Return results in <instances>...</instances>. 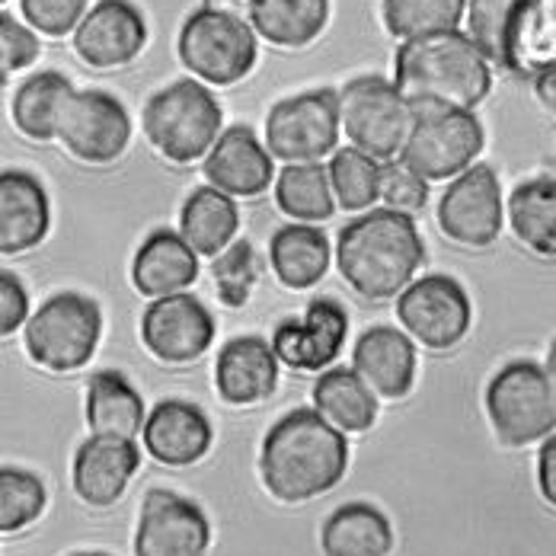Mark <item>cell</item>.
Wrapping results in <instances>:
<instances>
[{"mask_svg": "<svg viewBox=\"0 0 556 556\" xmlns=\"http://www.w3.org/2000/svg\"><path fill=\"white\" fill-rule=\"evenodd\" d=\"M349 470L345 432L330 426L317 409L281 416L260 447V477L269 496L298 505L339 486Z\"/></svg>", "mask_w": 556, "mask_h": 556, "instance_id": "cell-1", "label": "cell"}, {"mask_svg": "<svg viewBox=\"0 0 556 556\" xmlns=\"http://www.w3.org/2000/svg\"><path fill=\"white\" fill-rule=\"evenodd\" d=\"M393 84L416 112H473L493 90V64L460 29L400 42Z\"/></svg>", "mask_w": 556, "mask_h": 556, "instance_id": "cell-2", "label": "cell"}, {"mask_svg": "<svg viewBox=\"0 0 556 556\" xmlns=\"http://www.w3.org/2000/svg\"><path fill=\"white\" fill-rule=\"evenodd\" d=\"M426 263V243L409 215L371 208L349 222L336 240V266L345 285L368 298H400Z\"/></svg>", "mask_w": 556, "mask_h": 556, "instance_id": "cell-3", "label": "cell"}, {"mask_svg": "<svg viewBox=\"0 0 556 556\" xmlns=\"http://www.w3.org/2000/svg\"><path fill=\"white\" fill-rule=\"evenodd\" d=\"M224 112L208 84L189 77L157 90L141 115L148 144L169 164H195L212 154L222 138Z\"/></svg>", "mask_w": 556, "mask_h": 556, "instance_id": "cell-4", "label": "cell"}, {"mask_svg": "<svg viewBox=\"0 0 556 556\" xmlns=\"http://www.w3.org/2000/svg\"><path fill=\"white\" fill-rule=\"evenodd\" d=\"M419 112L381 74H365L339 90V122L349 148L390 164L400 161Z\"/></svg>", "mask_w": 556, "mask_h": 556, "instance_id": "cell-5", "label": "cell"}, {"mask_svg": "<svg viewBox=\"0 0 556 556\" xmlns=\"http://www.w3.org/2000/svg\"><path fill=\"white\" fill-rule=\"evenodd\" d=\"M103 336V314L100 304L77 291L52 294L26 324L23 339L29 358L55 375L80 371Z\"/></svg>", "mask_w": 556, "mask_h": 556, "instance_id": "cell-6", "label": "cell"}, {"mask_svg": "<svg viewBox=\"0 0 556 556\" xmlns=\"http://www.w3.org/2000/svg\"><path fill=\"white\" fill-rule=\"evenodd\" d=\"M486 416L502 445L525 447L551 439L556 409L544 368L528 358L500 368L486 384Z\"/></svg>", "mask_w": 556, "mask_h": 556, "instance_id": "cell-7", "label": "cell"}, {"mask_svg": "<svg viewBox=\"0 0 556 556\" xmlns=\"http://www.w3.org/2000/svg\"><path fill=\"white\" fill-rule=\"evenodd\" d=\"M176 52L182 67L208 84V87H233L256 67V29L250 23L230 20L212 10H195L176 39Z\"/></svg>", "mask_w": 556, "mask_h": 556, "instance_id": "cell-8", "label": "cell"}, {"mask_svg": "<svg viewBox=\"0 0 556 556\" xmlns=\"http://www.w3.org/2000/svg\"><path fill=\"white\" fill-rule=\"evenodd\" d=\"M342 138L339 93L307 90L285 97L266 115V148L281 164H320L333 157Z\"/></svg>", "mask_w": 556, "mask_h": 556, "instance_id": "cell-9", "label": "cell"}, {"mask_svg": "<svg viewBox=\"0 0 556 556\" xmlns=\"http://www.w3.org/2000/svg\"><path fill=\"white\" fill-rule=\"evenodd\" d=\"M483 144L486 135L473 112L429 110L419 112L400 161L426 182H445L473 167Z\"/></svg>", "mask_w": 556, "mask_h": 556, "instance_id": "cell-10", "label": "cell"}, {"mask_svg": "<svg viewBox=\"0 0 556 556\" xmlns=\"http://www.w3.org/2000/svg\"><path fill=\"white\" fill-rule=\"evenodd\" d=\"M396 320L403 333L413 336L422 349L447 352L470 333L473 304L457 278L435 273L416 278L396 298Z\"/></svg>", "mask_w": 556, "mask_h": 556, "instance_id": "cell-11", "label": "cell"}, {"mask_svg": "<svg viewBox=\"0 0 556 556\" xmlns=\"http://www.w3.org/2000/svg\"><path fill=\"white\" fill-rule=\"evenodd\" d=\"M439 227L451 243L467 250H486L500 240L505 224V202L496 169L473 164L451 179L439 202Z\"/></svg>", "mask_w": 556, "mask_h": 556, "instance_id": "cell-12", "label": "cell"}, {"mask_svg": "<svg viewBox=\"0 0 556 556\" xmlns=\"http://www.w3.org/2000/svg\"><path fill=\"white\" fill-rule=\"evenodd\" d=\"M58 141L74 161L106 167L131 144V115L106 90H77L64 110Z\"/></svg>", "mask_w": 556, "mask_h": 556, "instance_id": "cell-13", "label": "cell"}, {"mask_svg": "<svg viewBox=\"0 0 556 556\" xmlns=\"http://www.w3.org/2000/svg\"><path fill=\"white\" fill-rule=\"evenodd\" d=\"M215 330L212 311L189 291L151 301L141 317V342L164 365L199 362L212 349Z\"/></svg>", "mask_w": 556, "mask_h": 556, "instance_id": "cell-14", "label": "cell"}, {"mask_svg": "<svg viewBox=\"0 0 556 556\" xmlns=\"http://www.w3.org/2000/svg\"><path fill=\"white\" fill-rule=\"evenodd\" d=\"M135 556H205L212 547V521L192 500L151 490L141 505Z\"/></svg>", "mask_w": 556, "mask_h": 556, "instance_id": "cell-15", "label": "cell"}, {"mask_svg": "<svg viewBox=\"0 0 556 556\" xmlns=\"http://www.w3.org/2000/svg\"><path fill=\"white\" fill-rule=\"evenodd\" d=\"M148 23L131 0H100L74 33V52L97 71L125 67L144 52Z\"/></svg>", "mask_w": 556, "mask_h": 556, "instance_id": "cell-16", "label": "cell"}, {"mask_svg": "<svg viewBox=\"0 0 556 556\" xmlns=\"http://www.w3.org/2000/svg\"><path fill=\"white\" fill-rule=\"evenodd\" d=\"M349 333V314L330 298H317L294 320H281L273 333L278 362L291 371H324L330 368Z\"/></svg>", "mask_w": 556, "mask_h": 556, "instance_id": "cell-17", "label": "cell"}, {"mask_svg": "<svg viewBox=\"0 0 556 556\" xmlns=\"http://www.w3.org/2000/svg\"><path fill=\"white\" fill-rule=\"evenodd\" d=\"M208 186L222 189L230 199H256L276 186V157L247 125L224 128L212 154L202 161Z\"/></svg>", "mask_w": 556, "mask_h": 556, "instance_id": "cell-18", "label": "cell"}, {"mask_svg": "<svg viewBox=\"0 0 556 556\" xmlns=\"http://www.w3.org/2000/svg\"><path fill=\"white\" fill-rule=\"evenodd\" d=\"M138 467H141V451L131 439L90 435L74 454L71 483L77 500L87 502L90 508H106L125 496Z\"/></svg>", "mask_w": 556, "mask_h": 556, "instance_id": "cell-19", "label": "cell"}, {"mask_svg": "<svg viewBox=\"0 0 556 556\" xmlns=\"http://www.w3.org/2000/svg\"><path fill=\"white\" fill-rule=\"evenodd\" d=\"M144 451L164 467H192L199 464L215 442L212 419L186 400H161L141 432Z\"/></svg>", "mask_w": 556, "mask_h": 556, "instance_id": "cell-20", "label": "cell"}, {"mask_svg": "<svg viewBox=\"0 0 556 556\" xmlns=\"http://www.w3.org/2000/svg\"><path fill=\"white\" fill-rule=\"evenodd\" d=\"M215 388L227 406H256L278 388V355L263 336H237L218 352Z\"/></svg>", "mask_w": 556, "mask_h": 556, "instance_id": "cell-21", "label": "cell"}, {"mask_svg": "<svg viewBox=\"0 0 556 556\" xmlns=\"http://www.w3.org/2000/svg\"><path fill=\"white\" fill-rule=\"evenodd\" d=\"M52 227V205L46 186L23 169L0 176V253L20 256L36 250Z\"/></svg>", "mask_w": 556, "mask_h": 556, "instance_id": "cell-22", "label": "cell"}, {"mask_svg": "<svg viewBox=\"0 0 556 556\" xmlns=\"http://www.w3.org/2000/svg\"><path fill=\"white\" fill-rule=\"evenodd\" d=\"M355 375L384 400H403L416 384V342L393 327H371L352 352Z\"/></svg>", "mask_w": 556, "mask_h": 556, "instance_id": "cell-23", "label": "cell"}, {"mask_svg": "<svg viewBox=\"0 0 556 556\" xmlns=\"http://www.w3.org/2000/svg\"><path fill=\"white\" fill-rule=\"evenodd\" d=\"M199 278V253L182 240L179 230H154L144 237L131 260V285L138 294L157 301L186 294Z\"/></svg>", "mask_w": 556, "mask_h": 556, "instance_id": "cell-24", "label": "cell"}, {"mask_svg": "<svg viewBox=\"0 0 556 556\" xmlns=\"http://www.w3.org/2000/svg\"><path fill=\"white\" fill-rule=\"evenodd\" d=\"M551 67H556V0H521L508 33L505 71L538 80Z\"/></svg>", "mask_w": 556, "mask_h": 556, "instance_id": "cell-25", "label": "cell"}, {"mask_svg": "<svg viewBox=\"0 0 556 556\" xmlns=\"http://www.w3.org/2000/svg\"><path fill=\"white\" fill-rule=\"evenodd\" d=\"M333 260L330 240L314 224H285L273 233L269 263L276 278L288 291H307L327 276Z\"/></svg>", "mask_w": 556, "mask_h": 556, "instance_id": "cell-26", "label": "cell"}, {"mask_svg": "<svg viewBox=\"0 0 556 556\" xmlns=\"http://www.w3.org/2000/svg\"><path fill=\"white\" fill-rule=\"evenodd\" d=\"M505 215L525 250L541 260H556V176H534L515 186Z\"/></svg>", "mask_w": 556, "mask_h": 556, "instance_id": "cell-27", "label": "cell"}, {"mask_svg": "<svg viewBox=\"0 0 556 556\" xmlns=\"http://www.w3.org/2000/svg\"><path fill=\"white\" fill-rule=\"evenodd\" d=\"M320 544L327 556H390L393 528L371 502H349L324 521Z\"/></svg>", "mask_w": 556, "mask_h": 556, "instance_id": "cell-28", "label": "cell"}, {"mask_svg": "<svg viewBox=\"0 0 556 556\" xmlns=\"http://www.w3.org/2000/svg\"><path fill=\"white\" fill-rule=\"evenodd\" d=\"M148 413L141 393L118 371H97L87 388V426L93 435L138 439L144 432Z\"/></svg>", "mask_w": 556, "mask_h": 556, "instance_id": "cell-29", "label": "cell"}, {"mask_svg": "<svg viewBox=\"0 0 556 556\" xmlns=\"http://www.w3.org/2000/svg\"><path fill=\"white\" fill-rule=\"evenodd\" d=\"M237 227H240L237 202L215 186L195 189L179 208V233L199 256H222L233 243Z\"/></svg>", "mask_w": 556, "mask_h": 556, "instance_id": "cell-30", "label": "cell"}, {"mask_svg": "<svg viewBox=\"0 0 556 556\" xmlns=\"http://www.w3.org/2000/svg\"><path fill=\"white\" fill-rule=\"evenodd\" d=\"M314 409L339 432H368L378 422V393L355 368H330L314 384Z\"/></svg>", "mask_w": 556, "mask_h": 556, "instance_id": "cell-31", "label": "cell"}, {"mask_svg": "<svg viewBox=\"0 0 556 556\" xmlns=\"http://www.w3.org/2000/svg\"><path fill=\"white\" fill-rule=\"evenodd\" d=\"M74 84L58 74V71H42L33 74L16 93H13V125L20 135L29 141H55L61 131L64 110L74 97Z\"/></svg>", "mask_w": 556, "mask_h": 556, "instance_id": "cell-32", "label": "cell"}, {"mask_svg": "<svg viewBox=\"0 0 556 556\" xmlns=\"http://www.w3.org/2000/svg\"><path fill=\"white\" fill-rule=\"evenodd\" d=\"M330 23V0H260L253 29L276 49H307Z\"/></svg>", "mask_w": 556, "mask_h": 556, "instance_id": "cell-33", "label": "cell"}, {"mask_svg": "<svg viewBox=\"0 0 556 556\" xmlns=\"http://www.w3.org/2000/svg\"><path fill=\"white\" fill-rule=\"evenodd\" d=\"M276 205L294 224H320L333 218L336 195L330 169L320 164H285L276 176Z\"/></svg>", "mask_w": 556, "mask_h": 556, "instance_id": "cell-34", "label": "cell"}, {"mask_svg": "<svg viewBox=\"0 0 556 556\" xmlns=\"http://www.w3.org/2000/svg\"><path fill=\"white\" fill-rule=\"evenodd\" d=\"M467 16V0H384L381 20L393 39L413 42L454 33Z\"/></svg>", "mask_w": 556, "mask_h": 556, "instance_id": "cell-35", "label": "cell"}, {"mask_svg": "<svg viewBox=\"0 0 556 556\" xmlns=\"http://www.w3.org/2000/svg\"><path fill=\"white\" fill-rule=\"evenodd\" d=\"M330 182H333L336 205L345 212H371L381 202V169L384 164L355 151L342 148L330 157Z\"/></svg>", "mask_w": 556, "mask_h": 556, "instance_id": "cell-36", "label": "cell"}, {"mask_svg": "<svg viewBox=\"0 0 556 556\" xmlns=\"http://www.w3.org/2000/svg\"><path fill=\"white\" fill-rule=\"evenodd\" d=\"M46 483L20 467H3L0 470V531L3 534H20L33 521L42 518L46 511Z\"/></svg>", "mask_w": 556, "mask_h": 556, "instance_id": "cell-37", "label": "cell"}, {"mask_svg": "<svg viewBox=\"0 0 556 556\" xmlns=\"http://www.w3.org/2000/svg\"><path fill=\"white\" fill-rule=\"evenodd\" d=\"M521 0H467V36L473 46L505 71V52H508V33L515 23Z\"/></svg>", "mask_w": 556, "mask_h": 556, "instance_id": "cell-38", "label": "cell"}, {"mask_svg": "<svg viewBox=\"0 0 556 556\" xmlns=\"http://www.w3.org/2000/svg\"><path fill=\"white\" fill-rule=\"evenodd\" d=\"M212 276H215V291L224 307H243L260 278V256L247 240H237L222 256H215Z\"/></svg>", "mask_w": 556, "mask_h": 556, "instance_id": "cell-39", "label": "cell"}, {"mask_svg": "<svg viewBox=\"0 0 556 556\" xmlns=\"http://www.w3.org/2000/svg\"><path fill=\"white\" fill-rule=\"evenodd\" d=\"M381 202L390 212L413 218L429 205V182L416 176L403 161H390L381 169Z\"/></svg>", "mask_w": 556, "mask_h": 556, "instance_id": "cell-40", "label": "cell"}, {"mask_svg": "<svg viewBox=\"0 0 556 556\" xmlns=\"http://www.w3.org/2000/svg\"><path fill=\"white\" fill-rule=\"evenodd\" d=\"M87 7H90V0H20L23 20L36 33L52 36V39H61L67 33H77V26L90 13Z\"/></svg>", "mask_w": 556, "mask_h": 556, "instance_id": "cell-41", "label": "cell"}, {"mask_svg": "<svg viewBox=\"0 0 556 556\" xmlns=\"http://www.w3.org/2000/svg\"><path fill=\"white\" fill-rule=\"evenodd\" d=\"M39 55H42L39 33L26 23H16L10 13H3L0 16V74H3V80L10 74L33 67Z\"/></svg>", "mask_w": 556, "mask_h": 556, "instance_id": "cell-42", "label": "cell"}, {"mask_svg": "<svg viewBox=\"0 0 556 556\" xmlns=\"http://www.w3.org/2000/svg\"><path fill=\"white\" fill-rule=\"evenodd\" d=\"M29 294L13 273H0V336H13L29 324Z\"/></svg>", "mask_w": 556, "mask_h": 556, "instance_id": "cell-43", "label": "cell"}, {"mask_svg": "<svg viewBox=\"0 0 556 556\" xmlns=\"http://www.w3.org/2000/svg\"><path fill=\"white\" fill-rule=\"evenodd\" d=\"M538 490L544 502L556 508V432L551 439H544L541 454H538Z\"/></svg>", "mask_w": 556, "mask_h": 556, "instance_id": "cell-44", "label": "cell"}, {"mask_svg": "<svg viewBox=\"0 0 556 556\" xmlns=\"http://www.w3.org/2000/svg\"><path fill=\"white\" fill-rule=\"evenodd\" d=\"M256 3L260 0H202L205 10L230 16V20H240V23H250V26H253V16H256Z\"/></svg>", "mask_w": 556, "mask_h": 556, "instance_id": "cell-45", "label": "cell"}, {"mask_svg": "<svg viewBox=\"0 0 556 556\" xmlns=\"http://www.w3.org/2000/svg\"><path fill=\"white\" fill-rule=\"evenodd\" d=\"M534 93H538L541 106L556 118V67H551L547 74H541V77L534 80Z\"/></svg>", "mask_w": 556, "mask_h": 556, "instance_id": "cell-46", "label": "cell"}, {"mask_svg": "<svg viewBox=\"0 0 556 556\" xmlns=\"http://www.w3.org/2000/svg\"><path fill=\"white\" fill-rule=\"evenodd\" d=\"M544 375H547V384H551V396H554V409H556V339L551 342V349H547Z\"/></svg>", "mask_w": 556, "mask_h": 556, "instance_id": "cell-47", "label": "cell"}, {"mask_svg": "<svg viewBox=\"0 0 556 556\" xmlns=\"http://www.w3.org/2000/svg\"><path fill=\"white\" fill-rule=\"evenodd\" d=\"M71 556H110V554H93V551H90V554H71Z\"/></svg>", "mask_w": 556, "mask_h": 556, "instance_id": "cell-48", "label": "cell"}, {"mask_svg": "<svg viewBox=\"0 0 556 556\" xmlns=\"http://www.w3.org/2000/svg\"><path fill=\"white\" fill-rule=\"evenodd\" d=\"M554 164H556V157H554Z\"/></svg>", "mask_w": 556, "mask_h": 556, "instance_id": "cell-49", "label": "cell"}, {"mask_svg": "<svg viewBox=\"0 0 556 556\" xmlns=\"http://www.w3.org/2000/svg\"><path fill=\"white\" fill-rule=\"evenodd\" d=\"M3 3H7V0H3Z\"/></svg>", "mask_w": 556, "mask_h": 556, "instance_id": "cell-50", "label": "cell"}]
</instances>
